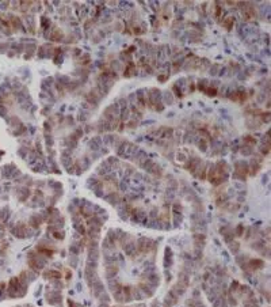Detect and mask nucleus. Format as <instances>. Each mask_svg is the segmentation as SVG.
I'll return each instance as SVG.
<instances>
[{"label": "nucleus", "mask_w": 271, "mask_h": 307, "mask_svg": "<svg viewBox=\"0 0 271 307\" xmlns=\"http://www.w3.org/2000/svg\"><path fill=\"white\" fill-rule=\"evenodd\" d=\"M233 23H235V18H233V15H228V16H225V18L222 19V24H224V27L226 30L232 29Z\"/></svg>", "instance_id": "423d86ee"}, {"label": "nucleus", "mask_w": 271, "mask_h": 307, "mask_svg": "<svg viewBox=\"0 0 271 307\" xmlns=\"http://www.w3.org/2000/svg\"><path fill=\"white\" fill-rule=\"evenodd\" d=\"M238 247H240L238 242H233V245H230V250H232L233 253H237L238 251Z\"/></svg>", "instance_id": "dca6fc26"}, {"label": "nucleus", "mask_w": 271, "mask_h": 307, "mask_svg": "<svg viewBox=\"0 0 271 307\" xmlns=\"http://www.w3.org/2000/svg\"><path fill=\"white\" fill-rule=\"evenodd\" d=\"M102 137H99V136H95L94 139H92L91 141H89V148L94 149V151H98V149L100 148V146H102Z\"/></svg>", "instance_id": "7ed1b4c3"}, {"label": "nucleus", "mask_w": 271, "mask_h": 307, "mask_svg": "<svg viewBox=\"0 0 271 307\" xmlns=\"http://www.w3.org/2000/svg\"><path fill=\"white\" fill-rule=\"evenodd\" d=\"M240 152L244 155V156H248V155L254 154V148H252V147H249V146H244V147H241V148H240Z\"/></svg>", "instance_id": "9b49d317"}, {"label": "nucleus", "mask_w": 271, "mask_h": 307, "mask_svg": "<svg viewBox=\"0 0 271 307\" xmlns=\"http://www.w3.org/2000/svg\"><path fill=\"white\" fill-rule=\"evenodd\" d=\"M173 99H175V97H173V94L171 91H164L161 95V101H164V105H172L173 103Z\"/></svg>", "instance_id": "f03ea898"}, {"label": "nucleus", "mask_w": 271, "mask_h": 307, "mask_svg": "<svg viewBox=\"0 0 271 307\" xmlns=\"http://www.w3.org/2000/svg\"><path fill=\"white\" fill-rule=\"evenodd\" d=\"M89 117V113L87 110H80V114H79V120H80L81 122H86L87 120H88Z\"/></svg>", "instance_id": "4468645a"}, {"label": "nucleus", "mask_w": 271, "mask_h": 307, "mask_svg": "<svg viewBox=\"0 0 271 307\" xmlns=\"http://www.w3.org/2000/svg\"><path fill=\"white\" fill-rule=\"evenodd\" d=\"M243 224H240V225H237V228H236V235H243Z\"/></svg>", "instance_id": "a211bd4d"}, {"label": "nucleus", "mask_w": 271, "mask_h": 307, "mask_svg": "<svg viewBox=\"0 0 271 307\" xmlns=\"http://www.w3.org/2000/svg\"><path fill=\"white\" fill-rule=\"evenodd\" d=\"M104 198H106L107 203L111 204V205H118V203L121 201V198H119V196L117 194V193H110V194H107Z\"/></svg>", "instance_id": "20e7f679"}, {"label": "nucleus", "mask_w": 271, "mask_h": 307, "mask_svg": "<svg viewBox=\"0 0 271 307\" xmlns=\"http://www.w3.org/2000/svg\"><path fill=\"white\" fill-rule=\"evenodd\" d=\"M164 261H165V266H171V265H172V262H173V254H172V251H171L170 247H167V249H165V258H164Z\"/></svg>", "instance_id": "0eeeda50"}, {"label": "nucleus", "mask_w": 271, "mask_h": 307, "mask_svg": "<svg viewBox=\"0 0 271 307\" xmlns=\"http://www.w3.org/2000/svg\"><path fill=\"white\" fill-rule=\"evenodd\" d=\"M217 72H218V65L214 64V65H213V68H210V73H211L213 76H216V75H217Z\"/></svg>", "instance_id": "f3484780"}, {"label": "nucleus", "mask_w": 271, "mask_h": 307, "mask_svg": "<svg viewBox=\"0 0 271 307\" xmlns=\"http://www.w3.org/2000/svg\"><path fill=\"white\" fill-rule=\"evenodd\" d=\"M111 67H113V71H121L122 68H123V64H122L119 60H114Z\"/></svg>", "instance_id": "ddd939ff"}, {"label": "nucleus", "mask_w": 271, "mask_h": 307, "mask_svg": "<svg viewBox=\"0 0 271 307\" xmlns=\"http://www.w3.org/2000/svg\"><path fill=\"white\" fill-rule=\"evenodd\" d=\"M209 141H207V139L206 137H201V139H198V148L201 149L202 152H206L209 149Z\"/></svg>", "instance_id": "39448f33"}, {"label": "nucleus", "mask_w": 271, "mask_h": 307, "mask_svg": "<svg viewBox=\"0 0 271 307\" xmlns=\"http://www.w3.org/2000/svg\"><path fill=\"white\" fill-rule=\"evenodd\" d=\"M41 27H42V30H48L49 27H50V21H49V18H46V16H42V18H41Z\"/></svg>", "instance_id": "f8f14e48"}, {"label": "nucleus", "mask_w": 271, "mask_h": 307, "mask_svg": "<svg viewBox=\"0 0 271 307\" xmlns=\"http://www.w3.org/2000/svg\"><path fill=\"white\" fill-rule=\"evenodd\" d=\"M65 121H67V122H65L67 125H72L73 124V118H72V117H67V118H65Z\"/></svg>", "instance_id": "6ab92c4d"}, {"label": "nucleus", "mask_w": 271, "mask_h": 307, "mask_svg": "<svg viewBox=\"0 0 271 307\" xmlns=\"http://www.w3.org/2000/svg\"><path fill=\"white\" fill-rule=\"evenodd\" d=\"M136 73H137V69H136L134 62L130 61L129 64H127V67L125 68V71H123V76H126V78H130V76H134Z\"/></svg>", "instance_id": "f257e3e1"}, {"label": "nucleus", "mask_w": 271, "mask_h": 307, "mask_svg": "<svg viewBox=\"0 0 271 307\" xmlns=\"http://www.w3.org/2000/svg\"><path fill=\"white\" fill-rule=\"evenodd\" d=\"M206 95H207V97H216L217 94H218V88H217V87H213V86H210V84H209V87L207 88H206Z\"/></svg>", "instance_id": "9d476101"}, {"label": "nucleus", "mask_w": 271, "mask_h": 307, "mask_svg": "<svg viewBox=\"0 0 271 307\" xmlns=\"http://www.w3.org/2000/svg\"><path fill=\"white\" fill-rule=\"evenodd\" d=\"M51 234H53V236L56 239H64L65 238V232L62 230H56L54 232H51Z\"/></svg>", "instance_id": "2eb2a0df"}, {"label": "nucleus", "mask_w": 271, "mask_h": 307, "mask_svg": "<svg viewBox=\"0 0 271 307\" xmlns=\"http://www.w3.org/2000/svg\"><path fill=\"white\" fill-rule=\"evenodd\" d=\"M195 87H197L199 91L205 92L206 88L209 87V80H207V79H199V80L197 82V86H195Z\"/></svg>", "instance_id": "6e6552de"}, {"label": "nucleus", "mask_w": 271, "mask_h": 307, "mask_svg": "<svg viewBox=\"0 0 271 307\" xmlns=\"http://www.w3.org/2000/svg\"><path fill=\"white\" fill-rule=\"evenodd\" d=\"M41 222H42V217L38 216V215H34V216H31V219H30V224H31L34 228H38V227H39Z\"/></svg>", "instance_id": "1a4fd4ad"}]
</instances>
